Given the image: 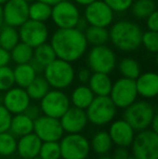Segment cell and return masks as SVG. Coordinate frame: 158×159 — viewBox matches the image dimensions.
<instances>
[{"label": "cell", "instance_id": "cell-29", "mask_svg": "<svg viewBox=\"0 0 158 159\" xmlns=\"http://www.w3.org/2000/svg\"><path fill=\"white\" fill-rule=\"evenodd\" d=\"M20 42L19 30L16 27H12L4 24L0 28V47L8 51H11Z\"/></svg>", "mask_w": 158, "mask_h": 159}, {"label": "cell", "instance_id": "cell-16", "mask_svg": "<svg viewBox=\"0 0 158 159\" xmlns=\"http://www.w3.org/2000/svg\"><path fill=\"white\" fill-rule=\"evenodd\" d=\"M30 104V98L24 88L12 87L6 91L3 95V106L12 115L24 113Z\"/></svg>", "mask_w": 158, "mask_h": 159}, {"label": "cell", "instance_id": "cell-51", "mask_svg": "<svg viewBox=\"0 0 158 159\" xmlns=\"http://www.w3.org/2000/svg\"><path fill=\"white\" fill-rule=\"evenodd\" d=\"M126 159H137L134 157V156H129V157H127Z\"/></svg>", "mask_w": 158, "mask_h": 159}, {"label": "cell", "instance_id": "cell-8", "mask_svg": "<svg viewBox=\"0 0 158 159\" xmlns=\"http://www.w3.org/2000/svg\"><path fill=\"white\" fill-rule=\"evenodd\" d=\"M81 13L75 2L62 0L52 7L51 19L57 28H74L78 24Z\"/></svg>", "mask_w": 158, "mask_h": 159}, {"label": "cell", "instance_id": "cell-9", "mask_svg": "<svg viewBox=\"0 0 158 159\" xmlns=\"http://www.w3.org/2000/svg\"><path fill=\"white\" fill-rule=\"evenodd\" d=\"M60 147L63 159H86L91 151L90 142L80 133H68L62 136Z\"/></svg>", "mask_w": 158, "mask_h": 159}, {"label": "cell", "instance_id": "cell-32", "mask_svg": "<svg viewBox=\"0 0 158 159\" xmlns=\"http://www.w3.org/2000/svg\"><path fill=\"white\" fill-rule=\"evenodd\" d=\"M130 9L137 19L145 20L148 15L156 11V2L155 0H133Z\"/></svg>", "mask_w": 158, "mask_h": 159}, {"label": "cell", "instance_id": "cell-34", "mask_svg": "<svg viewBox=\"0 0 158 159\" xmlns=\"http://www.w3.org/2000/svg\"><path fill=\"white\" fill-rule=\"evenodd\" d=\"M16 138L10 131L0 133V156L8 157L16 152Z\"/></svg>", "mask_w": 158, "mask_h": 159}, {"label": "cell", "instance_id": "cell-11", "mask_svg": "<svg viewBox=\"0 0 158 159\" xmlns=\"http://www.w3.org/2000/svg\"><path fill=\"white\" fill-rule=\"evenodd\" d=\"M108 96L116 107L126 108L134 101H137L138 91L135 87V81L133 79L124 77L119 78L115 82H113Z\"/></svg>", "mask_w": 158, "mask_h": 159}, {"label": "cell", "instance_id": "cell-17", "mask_svg": "<svg viewBox=\"0 0 158 159\" xmlns=\"http://www.w3.org/2000/svg\"><path fill=\"white\" fill-rule=\"evenodd\" d=\"M64 132L67 133H80L88 124V118L84 109L72 106L60 118Z\"/></svg>", "mask_w": 158, "mask_h": 159}, {"label": "cell", "instance_id": "cell-20", "mask_svg": "<svg viewBox=\"0 0 158 159\" xmlns=\"http://www.w3.org/2000/svg\"><path fill=\"white\" fill-rule=\"evenodd\" d=\"M42 141L32 132L20 138L16 144V152L21 158H36L39 155Z\"/></svg>", "mask_w": 158, "mask_h": 159}, {"label": "cell", "instance_id": "cell-22", "mask_svg": "<svg viewBox=\"0 0 158 159\" xmlns=\"http://www.w3.org/2000/svg\"><path fill=\"white\" fill-rule=\"evenodd\" d=\"M9 131L15 138H21L28 133H32L34 132V120L24 113L15 114L14 116H12Z\"/></svg>", "mask_w": 158, "mask_h": 159}, {"label": "cell", "instance_id": "cell-15", "mask_svg": "<svg viewBox=\"0 0 158 159\" xmlns=\"http://www.w3.org/2000/svg\"><path fill=\"white\" fill-rule=\"evenodd\" d=\"M28 7L29 3L25 0H8L2 4L4 24L20 27L28 20Z\"/></svg>", "mask_w": 158, "mask_h": 159}, {"label": "cell", "instance_id": "cell-28", "mask_svg": "<svg viewBox=\"0 0 158 159\" xmlns=\"http://www.w3.org/2000/svg\"><path fill=\"white\" fill-rule=\"evenodd\" d=\"M51 87L49 86L48 81L44 79V77L41 76H36L34 80L25 88L26 92L30 100L40 101L44 95L48 93Z\"/></svg>", "mask_w": 158, "mask_h": 159}, {"label": "cell", "instance_id": "cell-19", "mask_svg": "<svg viewBox=\"0 0 158 159\" xmlns=\"http://www.w3.org/2000/svg\"><path fill=\"white\" fill-rule=\"evenodd\" d=\"M138 95L144 98H154L158 94V75L154 71L140 74L134 80Z\"/></svg>", "mask_w": 158, "mask_h": 159}, {"label": "cell", "instance_id": "cell-48", "mask_svg": "<svg viewBox=\"0 0 158 159\" xmlns=\"http://www.w3.org/2000/svg\"><path fill=\"white\" fill-rule=\"evenodd\" d=\"M4 25V21H3V11H2V6L0 4V28Z\"/></svg>", "mask_w": 158, "mask_h": 159}, {"label": "cell", "instance_id": "cell-33", "mask_svg": "<svg viewBox=\"0 0 158 159\" xmlns=\"http://www.w3.org/2000/svg\"><path fill=\"white\" fill-rule=\"evenodd\" d=\"M119 73L122 75V77L129 78V79L135 80L139 75L141 74V67L137 60L132 57H124L118 64Z\"/></svg>", "mask_w": 158, "mask_h": 159}, {"label": "cell", "instance_id": "cell-27", "mask_svg": "<svg viewBox=\"0 0 158 159\" xmlns=\"http://www.w3.org/2000/svg\"><path fill=\"white\" fill-rule=\"evenodd\" d=\"M51 12H52L51 6L35 0L28 7V19L44 23L51 19Z\"/></svg>", "mask_w": 158, "mask_h": 159}, {"label": "cell", "instance_id": "cell-10", "mask_svg": "<svg viewBox=\"0 0 158 159\" xmlns=\"http://www.w3.org/2000/svg\"><path fill=\"white\" fill-rule=\"evenodd\" d=\"M39 107L43 115L60 119L70 107V101L62 90L53 89L40 100Z\"/></svg>", "mask_w": 158, "mask_h": 159}, {"label": "cell", "instance_id": "cell-14", "mask_svg": "<svg viewBox=\"0 0 158 159\" xmlns=\"http://www.w3.org/2000/svg\"><path fill=\"white\" fill-rule=\"evenodd\" d=\"M34 133L42 142H49L61 140L64 130L60 119L43 115L34 120Z\"/></svg>", "mask_w": 158, "mask_h": 159}, {"label": "cell", "instance_id": "cell-5", "mask_svg": "<svg viewBox=\"0 0 158 159\" xmlns=\"http://www.w3.org/2000/svg\"><path fill=\"white\" fill-rule=\"evenodd\" d=\"M116 108L117 107L108 95L94 96L91 104L86 109L88 121L97 126H104L115 118Z\"/></svg>", "mask_w": 158, "mask_h": 159}, {"label": "cell", "instance_id": "cell-2", "mask_svg": "<svg viewBox=\"0 0 158 159\" xmlns=\"http://www.w3.org/2000/svg\"><path fill=\"white\" fill-rule=\"evenodd\" d=\"M110 33V40L118 50L124 52L135 51L141 47L142 30L137 23L122 20L113 24Z\"/></svg>", "mask_w": 158, "mask_h": 159}, {"label": "cell", "instance_id": "cell-13", "mask_svg": "<svg viewBox=\"0 0 158 159\" xmlns=\"http://www.w3.org/2000/svg\"><path fill=\"white\" fill-rule=\"evenodd\" d=\"M19 36L20 41L35 49L36 47L48 41L49 30L46 24L42 22L33 21L28 19L25 23L20 26Z\"/></svg>", "mask_w": 158, "mask_h": 159}, {"label": "cell", "instance_id": "cell-40", "mask_svg": "<svg viewBox=\"0 0 158 159\" xmlns=\"http://www.w3.org/2000/svg\"><path fill=\"white\" fill-rule=\"evenodd\" d=\"M145 20H146V26H147L148 30L158 32V12H157V10L154 11L151 15H148Z\"/></svg>", "mask_w": 158, "mask_h": 159}, {"label": "cell", "instance_id": "cell-1", "mask_svg": "<svg viewBox=\"0 0 158 159\" xmlns=\"http://www.w3.org/2000/svg\"><path fill=\"white\" fill-rule=\"evenodd\" d=\"M52 46L57 59L66 62L78 61L88 50V42L84 32L78 28H57L51 37Z\"/></svg>", "mask_w": 158, "mask_h": 159}, {"label": "cell", "instance_id": "cell-47", "mask_svg": "<svg viewBox=\"0 0 158 159\" xmlns=\"http://www.w3.org/2000/svg\"><path fill=\"white\" fill-rule=\"evenodd\" d=\"M36 1H40V2H43V3H47L49 6L53 7L54 4H56L57 2L62 1V0H36Z\"/></svg>", "mask_w": 158, "mask_h": 159}, {"label": "cell", "instance_id": "cell-46", "mask_svg": "<svg viewBox=\"0 0 158 159\" xmlns=\"http://www.w3.org/2000/svg\"><path fill=\"white\" fill-rule=\"evenodd\" d=\"M73 1H74L76 4H78V6L86 7V6H88V4H90L91 2L95 1V0H73Z\"/></svg>", "mask_w": 158, "mask_h": 159}, {"label": "cell", "instance_id": "cell-42", "mask_svg": "<svg viewBox=\"0 0 158 159\" xmlns=\"http://www.w3.org/2000/svg\"><path fill=\"white\" fill-rule=\"evenodd\" d=\"M11 62V54L10 51L6 50V49L0 47V67L7 66Z\"/></svg>", "mask_w": 158, "mask_h": 159}, {"label": "cell", "instance_id": "cell-7", "mask_svg": "<svg viewBox=\"0 0 158 159\" xmlns=\"http://www.w3.org/2000/svg\"><path fill=\"white\" fill-rule=\"evenodd\" d=\"M131 146L137 159H158V133L151 129L139 131Z\"/></svg>", "mask_w": 158, "mask_h": 159}, {"label": "cell", "instance_id": "cell-52", "mask_svg": "<svg viewBox=\"0 0 158 159\" xmlns=\"http://www.w3.org/2000/svg\"><path fill=\"white\" fill-rule=\"evenodd\" d=\"M22 159H36V158H22Z\"/></svg>", "mask_w": 158, "mask_h": 159}, {"label": "cell", "instance_id": "cell-26", "mask_svg": "<svg viewBox=\"0 0 158 159\" xmlns=\"http://www.w3.org/2000/svg\"><path fill=\"white\" fill-rule=\"evenodd\" d=\"M113 146V141L108 132L100 131L93 135L90 142V147L97 155H106Z\"/></svg>", "mask_w": 158, "mask_h": 159}, {"label": "cell", "instance_id": "cell-25", "mask_svg": "<svg viewBox=\"0 0 158 159\" xmlns=\"http://www.w3.org/2000/svg\"><path fill=\"white\" fill-rule=\"evenodd\" d=\"M84 34L88 44H91V46L106 44L110 40V33L106 27H97V26L89 25L84 30Z\"/></svg>", "mask_w": 158, "mask_h": 159}, {"label": "cell", "instance_id": "cell-36", "mask_svg": "<svg viewBox=\"0 0 158 159\" xmlns=\"http://www.w3.org/2000/svg\"><path fill=\"white\" fill-rule=\"evenodd\" d=\"M141 46H143L148 52L157 53L158 52V32L146 30L142 33Z\"/></svg>", "mask_w": 158, "mask_h": 159}, {"label": "cell", "instance_id": "cell-41", "mask_svg": "<svg viewBox=\"0 0 158 159\" xmlns=\"http://www.w3.org/2000/svg\"><path fill=\"white\" fill-rule=\"evenodd\" d=\"M40 113H41L40 107L37 106V105H34V104H29L27 106V108L25 109V111H24V114H26V115H27L29 118H32L33 120L38 118L40 116Z\"/></svg>", "mask_w": 158, "mask_h": 159}, {"label": "cell", "instance_id": "cell-23", "mask_svg": "<svg viewBox=\"0 0 158 159\" xmlns=\"http://www.w3.org/2000/svg\"><path fill=\"white\" fill-rule=\"evenodd\" d=\"M13 76L15 84L20 88L25 89L36 78L37 73L30 63L17 64L16 67L13 69Z\"/></svg>", "mask_w": 158, "mask_h": 159}, {"label": "cell", "instance_id": "cell-30", "mask_svg": "<svg viewBox=\"0 0 158 159\" xmlns=\"http://www.w3.org/2000/svg\"><path fill=\"white\" fill-rule=\"evenodd\" d=\"M55 59H56V55H55L54 50H53L52 46L48 42H44L34 49L33 60L41 65L43 68L52 61H54Z\"/></svg>", "mask_w": 158, "mask_h": 159}, {"label": "cell", "instance_id": "cell-6", "mask_svg": "<svg viewBox=\"0 0 158 159\" xmlns=\"http://www.w3.org/2000/svg\"><path fill=\"white\" fill-rule=\"evenodd\" d=\"M88 65L93 73L110 74L115 69L117 57L114 50L106 44L92 46L88 54Z\"/></svg>", "mask_w": 158, "mask_h": 159}, {"label": "cell", "instance_id": "cell-38", "mask_svg": "<svg viewBox=\"0 0 158 159\" xmlns=\"http://www.w3.org/2000/svg\"><path fill=\"white\" fill-rule=\"evenodd\" d=\"M115 13H122L131 8L133 0H103Z\"/></svg>", "mask_w": 158, "mask_h": 159}, {"label": "cell", "instance_id": "cell-39", "mask_svg": "<svg viewBox=\"0 0 158 159\" xmlns=\"http://www.w3.org/2000/svg\"><path fill=\"white\" fill-rule=\"evenodd\" d=\"M11 119H12V114L3 105L0 104V133L9 131Z\"/></svg>", "mask_w": 158, "mask_h": 159}, {"label": "cell", "instance_id": "cell-43", "mask_svg": "<svg viewBox=\"0 0 158 159\" xmlns=\"http://www.w3.org/2000/svg\"><path fill=\"white\" fill-rule=\"evenodd\" d=\"M90 77H91V71L88 68L79 69L78 74H77V78H78V80L81 84H88Z\"/></svg>", "mask_w": 158, "mask_h": 159}, {"label": "cell", "instance_id": "cell-44", "mask_svg": "<svg viewBox=\"0 0 158 159\" xmlns=\"http://www.w3.org/2000/svg\"><path fill=\"white\" fill-rule=\"evenodd\" d=\"M129 157V152L127 149V147H121L118 146V148L115 149V152L113 153L112 158L113 159H126Z\"/></svg>", "mask_w": 158, "mask_h": 159}, {"label": "cell", "instance_id": "cell-37", "mask_svg": "<svg viewBox=\"0 0 158 159\" xmlns=\"http://www.w3.org/2000/svg\"><path fill=\"white\" fill-rule=\"evenodd\" d=\"M14 76H13V69L11 67L1 66L0 67V92L3 91L6 92L7 90L14 87Z\"/></svg>", "mask_w": 158, "mask_h": 159}, {"label": "cell", "instance_id": "cell-45", "mask_svg": "<svg viewBox=\"0 0 158 159\" xmlns=\"http://www.w3.org/2000/svg\"><path fill=\"white\" fill-rule=\"evenodd\" d=\"M157 120H158V115L156 114V115L154 116V118H153L150 127H151V130H153L154 132H157V133H158V122H157Z\"/></svg>", "mask_w": 158, "mask_h": 159}, {"label": "cell", "instance_id": "cell-24", "mask_svg": "<svg viewBox=\"0 0 158 159\" xmlns=\"http://www.w3.org/2000/svg\"><path fill=\"white\" fill-rule=\"evenodd\" d=\"M94 94L90 90L88 86H78L77 88L74 89L70 96V102H72L73 106L78 107L80 109H84L86 111L87 107L91 104L92 100L94 98Z\"/></svg>", "mask_w": 158, "mask_h": 159}, {"label": "cell", "instance_id": "cell-35", "mask_svg": "<svg viewBox=\"0 0 158 159\" xmlns=\"http://www.w3.org/2000/svg\"><path fill=\"white\" fill-rule=\"evenodd\" d=\"M40 159H61V147L59 141L42 142L39 151Z\"/></svg>", "mask_w": 158, "mask_h": 159}, {"label": "cell", "instance_id": "cell-12", "mask_svg": "<svg viewBox=\"0 0 158 159\" xmlns=\"http://www.w3.org/2000/svg\"><path fill=\"white\" fill-rule=\"evenodd\" d=\"M82 17L90 26L108 27L114 22L115 12L103 0H95L84 7Z\"/></svg>", "mask_w": 158, "mask_h": 159}, {"label": "cell", "instance_id": "cell-18", "mask_svg": "<svg viewBox=\"0 0 158 159\" xmlns=\"http://www.w3.org/2000/svg\"><path fill=\"white\" fill-rule=\"evenodd\" d=\"M113 144L117 146L129 147L131 146L133 139H134V130L124 119H119L114 121L110 127L108 131Z\"/></svg>", "mask_w": 158, "mask_h": 159}, {"label": "cell", "instance_id": "cell-4", "mask_svg": "<svg viewBox=\"0 0 158 159\" xmlns=\"http://www.w3.org/2000/svg\"><path fill=\"white\" fill-rule=\"evenodd\" d=\"M124 109V119L133 128L134 131L148 129L153 118L156 115L154 106L146 101H134Z\"/></svg>", "mask_w": 158, "mask_h": 159}, {"label": "cell", "instance_id": "cell-3", "mask_svg": "<svg viewBox=\"0 0 158 159\" xmlns=\"http://www.w3.org/2000/svg\"><path fill=\"white\" fill-rule=\"evenodd\" d=\"M43 75L51 88L63 90L73 84L76 73L72 63L56 57L44 67Z\"/></svg>", "mask_w": 158, "mask_h": 159}, {"label": "cell", "instance_id": "cell-21", "mask_svg": "<svg viewBox=\"0 0 158 159\" xmlns=\"http://www.w3.org/2000/svg\"><path fill=\"white\" fill-rule=\"evenodd\" d=\"M89 88L95 96L108 95L112 89L113 81L108 74L104 73H93L89 79Z\"/></svg>", "mask_w": 158, "mask_h": 159}, {"label": "cell", "instance_id": "cell-50", "mask_svg": "<svg viewBox=\"0 0 158 159\" xmlns=\"http://www.w3.org/2000/svg\"><path fill=\"white\" fill-rule=\"evenodd\" d=\"M7 1H8V0H0V4H1V6H2V4H4Z\"/></svg>", "mask_w": 158, "mask_h": 159}, {"label": "cell", "instance_id": "cell-53", "mask_svg": "<svg viewBox=\"0 0 158 159\" xmlns=\"http://www.w3.org/2000/svg\"><path fill=\"white\" fill-rule=\"evenodd\" d=\"M25 1H27V2H29V1H32V0H25Z\"/></svg>", "mask_w": 158, "mask_h": 159}, {"label": "cell", "instance_id": "cell-31", "mask_svg": "<svg viewBox=\"0 0 158 159\" xmlns=\"http://www.w3.org/2000/svg\"><path fill=\"white\" fill-rule=\"evenodd\" d=\"M10 54H11V60L16 65L29 63L33 60L34 49L28 46V44L20 41L19 43L10 51Z\"/></svg>", "mask_w": 158, "mask_h": 159}, {"label": "cell", "instance_id": "cell-49", "mask_svg": "<svg viewBox=\"0 0 158 159\" xmlns=\"http://www.w3.org/2000/svg\"><path fill=\"white\" fill-rule=\"evenodd\" d=\"M97 159H113L111 156H107V155H101V157H99Z\"/></svg>", "mask_w": 158, "mask_h": 159}]
</instances>
